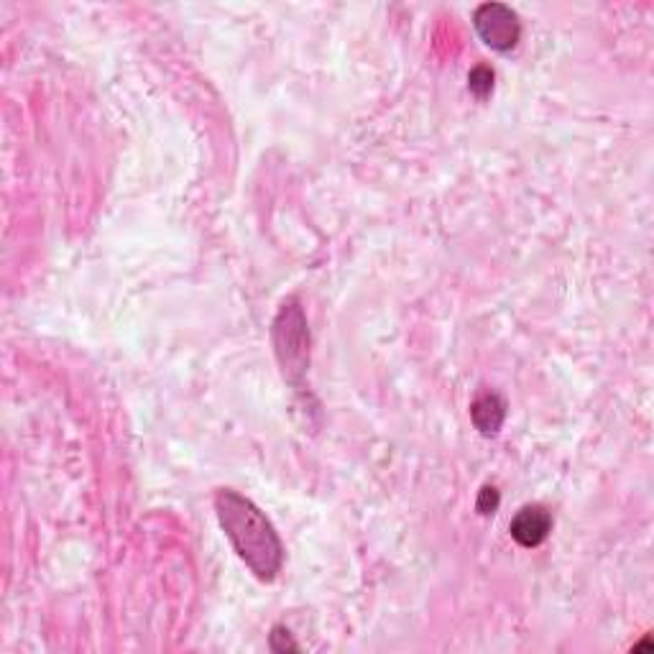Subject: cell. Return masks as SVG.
Wrapping results in <instances>:
<instances>
[{"label":"cell","mask_w":654,"mask_h":654,"mask_svg":"<svg viewBox=\"0 0 654 654\" xmlns=\"http://www.w3.org/2000/svg\"><path fill=\"white\" fill-rule=\"evenodd\" d=\"M215 511H218V522L225 537L243 563L251 568V573L259 580H274L276 573L282 570L284 547L259 506L238 491L223 488L215 496Z\"/></svg>","instance_id":"cell-1"},{"label":"cell","mask_w":654,"mask_h":654,"mask_svg":"<svg viewBox=\"0 0 654 654\" xmlns=\"http://www.w3.org/2000/svg\"><path fill=\"white\" fill-rule=\"evenodd\" d=\"M271 335H274V350L284 371V379L299 384L307 366H310V330H307L305 312H302L297 299L284 302L274 320Z\"/></svg>","instance_id":"cell-2"},{"label":"cell","mask_w":654,"mask_h":654,"mask_svg":"<svg viewBox=\"0 0 654 654\" xmlns=\"http://www.w3.org/2000/svg\"><path fill=\"white\" fill-rule=\"evenodd\" d=\"M476 31L481 41L496 52H509L522 39V23L519 16L504 3H483L476 8Z\"/></svg>","instance_id":"cell-3"},{"label":"cell","mask_w":654,"mask_h":654,"mask_svg":"<svg viewBox=\"0 0 654 654\" xmlns=\"http://www.w3.org/2000/svg\"><path fill=\"white\" fill-rule=\"evenodd\" d=\"M511 537L522 547H537L547 540L552 529V517L545 506H524L517 517L511 519Z\"/></svg>","instance_id":"cell-4"},{"label":"cell","mask_w":654,"mask_h":654,"mask_svg":"<svg viewBox=\"0 0 654 654\" xmlns=\"http://www.w3.org/2000/svg\"><path fill=\"white\" fill-rule=\"evenodd\" d=\"M471 419L481 435L491 437L501 430L506 419V404L499 394H483L471 407Z\"/></svg>","instance_id":"cell-5"},{"label":"cell","mask_w":654,"mask_h":654,"mask_svg":"<svg viewBox=\"0 0 654 654\" xmlns=\"http://www.w3.org/2000/svg\"><path fill=\"white\" fill-rule=\"evenodd\" d=\"M468 87L476 95L478 100H486L491 92H494V69L481 64V67L471 69V75H468Z\"/></svg>","instance_id":"cell-6"},{"label":"cell","mask_w":654,"mask_h":654,"mask_svg":"<svg viewBox=\"0 0 654 654\" xmlns=\"http://www.w3.org/2000/svg\"><path fill=\"white\" fill-rule=\"evenodd\" d=\"M499 491H496L494 486H486L481 488V494H478V501H476V509L478 514H483V517H488V514H496V509H499Z\"/></svg>","instance_id":"cell-7"},{"label":"cell","mask_w":654,"mask_h":654,"mask_svg":"<svg viewBox=\"0 0 654 654\" xmlns=\"http://www.w3.org/2000/svg\"><path fill=\"white\" fill-rule=\"evenodd\" d=\"M271 647L276 649V652H287V649H292V652H297L299 644L294 642L292 634L284 629V626H276L274 634H271Z\"/></svg>","instance_id":"cell-8"}]
</instances>
